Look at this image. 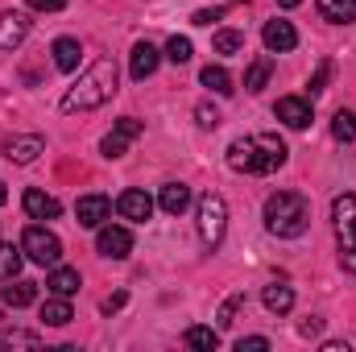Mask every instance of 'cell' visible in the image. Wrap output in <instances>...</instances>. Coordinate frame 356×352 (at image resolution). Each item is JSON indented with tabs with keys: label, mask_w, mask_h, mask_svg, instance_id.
Instances as JSON below:
<instances>
[{
	"label": "cell",
	"mask_w": 356,
	"mask_h": 352,
	"mask_svg": "<svg viewBox=\"0 0 356 352\" xmlns=\"http://www.w3.org/2000/svg\"><path fill=\"white\" fill-rule=\"evenodd\" d=\"M116 211H120L124 220H133V224H145V220L154 216V199H149L141 186H129V191H120V199H116Z\"/></svg>",
	"instance_id": "cell-11"
},
{
	"label": "cell",
	"mask_w": 356,
	"mask_h": 352,
	"mask_svg": "<svg viewBox=\"0 0 356 352\" xmlns=\"http://www.w3.org/2000/svg\"><path fill=\"white\" fill-rule=\"evenodd\" d=\"M327 79H332V63L323 58V63H319V71L311 75V95H319V91L327 88Z\"/></svg>",
	"instance_id": "cell-33"
},
{
	"label": "cell",
	"mask_w": 356,
	"mask_h": 352,
	"mask_svg": "<svg viewBox=\"0 0 356 352\" xmlns=\"http://www.w3.org/2000/svg\"><path fill=\"white\" fill-rule=\"evenodd\" d=\"M75 216H79L83 228H99V224L112 216V199H108V195H83V199L75 203Z\"/></svg>",
	"instance_id": "cell-13"
},
{
	"label": "cell",
	"mask_w": 356,
	"mask_h": 352,
	"mask_svg": "<svg viewBox=\"0 0 356 352\" xmlns=\"http://www.w3.org/2000/svg\"><path fill=\"white\" fill-rule=\"evenodd\" d=\"M4 199H8V191H4V182H0V203H4Z\"/></svg>",
	"instance_id": "cell-40"
},
{
	"label": "cell",
	"mask_w": 356,
	"mask_h": 352,
	"mask_svg": "<svg viewBox=\"0 0 356 352\" xmlns=\"http://www.w3.org/2000/svg\"><path fill=\"white\" fill-rule=\"evenodd\" d=\"M269 75H273V58L261 54V58H253V67H249V75H245V88L249 91H261L269 83Z\"/></svg>",
	"instance_id": "cell-25"
},
{
	"label": "cell",
	"mask_w": 356,
	"mask_h": 352,
	"mask_svg": "<svg viewBox=\"0 0 356 352\" xmlns=\"http://www.w3.org/2000/svg\"><path fill=\"white\" fill-rule=\"evenodd\" d=\"M21 262H25L21 245H0V278H4V282L21 273Z\"/></svg>",
	"instance_id": "cell-26"
},
{
	"label": "cell",
	"mask_w": 356,
	"mask_h": 352,
	"mask_svg": "<svg viewBox=\"0 0 356 352\" xmlns=\"http://www.w3.org/2000/svg\"><path fill=\"white\" fill-rule=\"evenodd\" d=\"M42 319H46L50 328H67V323L75 319V311H71V303H67L63 294H50V298L42 303Z\"/></svg>",
	"instance_id": "cell-21"
},
{
	"label": "cell",
	"mask_w": 356,
	"mask_h": 352,
	"mask_svg": "<svg viewBox=\"0 0 356 352\" xmlns=\"http://www.w3.org/2000/svg\"><path fill=\"white\" fill-rule=\"evenodd\" d=\"M319 17L332 25H348L356 21V0H319Z\"/></svg>",
	"instance_id": "cell-22"
},
{
	"label": "cell",
	"mask_w": 356,
	"mask_h": 352,
	"mask_svg": "<svg viewBox=\"0 0 356 352\" xmlns=\"http://www.w3.org/2000/svg\"><path fill=\"white\" fill-rule=\"evenodd\" d=\"M158 207H162L166 216H182V211L191 207V186H186V182H166L162 195H158Z\"/></svg>",
	"instance_id": "cell-18"
},
{
	"label": "cell",
	"mask_w": 356,
	"mask_h": 352,
	"mask_svg": "<svg viewBox=\"0 0 356 352\" xmlns=\"http://www.w3.org/2000/svg\"><path fill=\"white\" fill-rule=\"evenodd\" d=\"M220 17H224V8H199L191 21H195V25H211V21H220Z\"/></svg>",
	"instance_id": "cell-36"
},
{
	"label": "cell",
	"mask_w": 356,
	"mask_h": 352,
	"mask_svg": "<svg viewBox=\"0 0 356 352\" xmlns=\"http://www.w3.org/2000/svg\"><path fill=\"white\" fill-rule=\"evenodd\" d=\"M50 54H54V67H58V71H75L79 58H83V46H79L75 38H58V42L50 46Z\"/></svg>",
	"instance_id": "cell-20"
},
{
	"label": "cell",
	"mask_w": 356,
	"mask_h": 352,
	"mask_svg": "<svg viewBox=\"0 0 356 352\" xmlns=\"http://www.w3.org/2000/svg\"><path fill=\"white\" fill-rule=\"evenodd\" d=\"M38 154H46V141L38 137V133H25V137H13L8 145H4V158L8 162H17V166H29Z\"/></svg>",
	"instance_id": "cell-14"
},
{
	"label": "cell",
	"mask_w": 356,
	"mask_h": 352,
	"mask_svg": "<svg viewBox=\"0 0 356 352\" xmlns=\"http://www.w3.org/2000/svg\"><path fill=\"white\" fill-rule=\"evenodd\" d=\"M332 137H336V141H356V116L348 108H340V112L332 116Z\"/></svg>",
	"instance_id": "cell-27"
},
{
	"label": "cell",
	"mask_w": 356,
	"mask_h": 352,
	"mask_svg": "<svg viewBox=\"0 0 356 352\" xmlns=\"http://www.w3.org/2000/svg\"><path fill=\"white\" fill-rule=\"evenodd\" d=\"M224 232H228V203H224V195L207 191V195L199 199V241H203L207 249H220Z\"/></svg>",
	"instance_id": "cell-5"
},
{
	"label": "cell",
	"mask_w": 356,
	"mask_h": 352,
	"mask_svg": "<svg viewBox=\"0 0 356 352\" xmlns=\"http://www.w3.org/2000/svg\"><path fill=\"white\" fill-rule=\"evenodd\" d=\"M21 253L29 257V262H38V265H54L63 262V241L50 232V228H42V224H29L25 232H21Z\"/></svg>",
	"instance_id": "cell-6"
},
{
	"label": "cell",
	"mask_w": 356,
	"mask_h": 352,
	"mask_svg": "<svg viewBox=\"0 0 356 352\" xmlns=\"http://www.w3.org/2000/svg\"><path fill=\"white\" fill-rule=\"evenodd\" d=\"M137 137H141V120H137V116H120L116 129L99 141V154H104V158H124V150H129Z\"/></svg>",
	"instance_id": "cell-8"
},
{
	"label": "cell",
	"mask_w": 356,
	"mask_h": 352,
	"mask_svg": "<svg viewBox=\"0 0 356 352\" xmlns=\"http://www.w3.org/2000/svg\"><path fill=\"white\" fill-rule=\"evenodd\" d=\"M261 42H266L269 54H290V50L298 46V29H294L290 21H266Z\"/></svg>",
	"instance_id": "cell-12"
},
{
	"label": "cell",
	"mask_w": 356,
	"mask_h": 352,
	"mask_svg": "<svg viewBox=\"0 0 356 352\" xmlns=\"http://www.w3.org/2000/svg\"><path fill=\"white\" fill-rule=\"evenodd\" d=\"M273 116H277L286 129H307V125H311V99H302V95H282V99L273 104Z\"/></svg>",
	"instance_id": "cell-10"
},
{
	"label": "cell",
	"mask_w": 356,
	"mask_h": 352,
	"mask_svg": "<svg viewBox=\"0 0 356 352\" xmlns=\"http://www.w3.org/2000/svg\"><path fill=\"white\" fill-rule=\"evenodd\" d=\"M199 83L207 91H216V95H232V75L224 71V67H203V75H199Z\"/></svg>",
	"instance_id": "cell-24"
},
{
	"label": "cell",
	"mask_w": 356,
	"mask_h": 352,
	"mask_svg": "<svg viewBox=\"0 0 356 352\" xmlns=\"http://www.w3.org/2000/svg\"><path fill=\"white\" fill-rule=\"evenodd\" d=\"M307 224H311V207L298 191H273L266 199V228L273 237L294 241V237L307 232Z\"/></svg>",
	"instance_id": "cell-3"
},
{
	"label": "cell",
	"mask_w": 356,
	"mask_h": 352,
	"mask_svg": "<svg viewBox=\"0 0 356 352\" xmlns=\"http://www.w3.org/2000/svg\"><path fill=\"white\" fill-rule=\"evenodd\" d=\"M99 307H104V311H108V315H112V311H120V307H124V294H112V298H104V303H99Z\"/></svg>",
	"instance_id": "cell-38"
},
{
	"label": "cell",
	"mask_w": 356,
	"mask_h": 352,
	"mask_svg": "<svg viewBox=\"0 0 356 352\" xmlns=\"http://www.w3.org/2000/svg\"><path fill=\"white\" fill-rule=\"evenodd\" d=\"M199 125H203V129H216V125H220V112L207 108V104H199Z\"/></svg>",
	"instance_id": "cell-37"
},
{
	"label": "cell",
	"mask_w": 356,
	"mask_h": 352,
	"mask_svg": "<svg viewBox=\"0 0 356 352\" xmlns=\"http://www.w3.org/2000/svg\"><path fill=\"white\" fill-rule=\"evenodd\" d=\"M332 224H336V241H340V265L356 273V195L344 191L332 199Z\"/></svg>",
	"instance_id": "cell-4"
},
{
	"label": "cell",
	"mask_w": 356,
	"mask_h": 352,
	"mask_svg": "<svg viewBox=\"0 0 356 352\" xmlns=\"http://www.w3.org/2000/svg\"><path fill=\"white\" fill-rule=\"evenodd\" d=\"M266 307L273 311V315H290V307H294V290L290 286H282V282H273V286H266Z\"/></svg>",
	"instance_id": "cell-23"
},
{
	"label": "cell",
	"mask_w": 356,
	"mask_h": 352,
	"mask_svg": "<svg viewBox=\"0 0 356 352\" xmlns=\"http://www.w3.org/2000/svg\"><path fill=\"white\" fill-rule=\"evenodd\" d=\"M4 307H29L38 298V282H25V278H8V286L0 290Z\"/></svg>",
	"instance_id": "cell-19"
},
{
	"label": "cell",
	"mask_w": 356,
	"mask_h": 352,
	"mask_svg": "<svg viewBox=\"0 0 356 352\" xmlns=\"http://www.w3.org/2000/svg\"><path fill=\"white\" fill-rule=\"evenodd\" d=\"M95 249H99L104 257H112V262H124V257L133 253V232L120 228V224H99V228H95Z\"/></svg>",
	"instance_id": "cell-7"
},
{
	"label": "cell",
	"mask_w": 356,
	"mask_h": 352,
	"mask_svg": "<svg viewBox=\"0 0 356 352\" xmlns=\"http://www.w3.org/2000/svg\"><path fill=\"white\" fill-rule=\"evenodd\" d=\"M211 46H216V54H236V50H245V33H236V29H220V33L211 38Z\"/></svg>",
	"instance_id": "cell-28"
},
{
	"label": "cell",
	"mask_w": 356,
	"mask_h": 352,
	"mask_svg": "<svg viewBox=\"0 0 356 352\" xmlns=\"http://www.w3.org/2000/svg\"><path fill=\"white\" fill-rule=\"evenodd\" d=\"M116 83H120V71H116V63L112 58H95L88 71L79 75V83L75 88H67L63 95V112H95V108H104L112 95H116Z\"/></svg>",
	"instance_id": "cell-1"
},
{
	"label": "cell",
	"mask_w": 356,
	"mask_h": 352,
	"mask_svg": "<svg viewBox=\"0 0 356 352\" xmlns=\"http://www.w3.org/2000/svg\"><path fill=\"white\" fill-rule=\"evenodd\" d=\"M277 4H282V8H298L302 0H277Z\"/></svg>",
	"instance_id": "cell-39"
},
{
	"label": "cell",
	"mask_w": 356,
	"mask_h": 352,
	"mask_svg": "<svg viewBox=\"0 0 356 352\" xmlns=\"http://www.w3.org/2000/svg\"><path fill=\"white\" fill-rule=\"evenodd\" d=\"M158 63H162V50H158L154 42H137L133 54H129V75H133V83H145V79L158 71Z\"/></svg>",
	"instance_id": "cell-9"
},
{
	"label": "cell",
	"mask_w": 356,
	"mask_h": 352,
	"mask_svg": "<svg viewBox=\"0 0 356 352\" xmlns=\"http://www.w3.org/2000/svg\"><path fill=\"white\" fill-rule=\"evenodd\" d=\"M58 211H63V203H58L54 195H46V191H25V216H29V220H58Z\"/></svg>",
	"instance_id": "cell-16"
},
{
	"label": "cell",
	"mask_w": 356,
	"mask_h": 352,
	"mask_svg": "<svg viewBox=\"0 0 356 352\" xmlns=\"http://www.w3.org/2000/svg\"><path fill=\"white\" fill-rule=\"evenodd\" d=\"M79 286H83V278H79V269H71V265H54L50 278H46V290H50V294H63V298H71Z\"/></svg>",
	"instance_id": "cell-17"
},
{
	"label": "cell",
	"mask_w": 356,
	"mask_h": 352,
	"mask_svg": "<svg viewBox=\"0 0 356 352\" xmlns=\"http://www.w3.org/2000/svg\"><path fill=\"white\" fill-rule=\"evenodd\" d=\"M245 303V294H232L224 307H220V328H232V319H236V307Z\"/></svg>",
	"instance_id": "cell-32"
},
{
	"label": "cell",
	"mask_w": 356,
	"mask_h": 352,
	"mask_svg": "<svg viewBox=\"0 0 356 352\" xmlns=\"http://www.w3.org/2000/svg\"><path fill=\"white\" fill-rule=\"evenodd\" d=\"M29 8H33V13H63L67 0H29Z\"/></svg>",
	"instance_id": "cell-35"
},
{
	"label": "cell",
	"mask_w": 356,
	"mask_h": 352,
	"mask_svg": "<svg viewBox=\"0 0 356 352\" xmlns=\"http://www.w3.org/2000/svg\"><path fill=\"white\" fill-rule=\"evenodd\" d=\"M186 344L199 349V352H211L220 344V332H216V328H191V332H186Z\"/></svg>",
	"instance_id": "cell-30"
},
{
	"label": "cell",
	"mask_w": 356,
	"mask_h": 352,
	"mask_svg": "<svg viewBox=\"0 0 356 352\" xmlns=\"http://www.w3.org/2000/svg\"><path fill=\"white\" fill-rule=\"evenodd\" d=\"M29 17L25 13H4L0 17V50H17L25 38H29Z\"/></svg>",
	"instance_id": "cell-15"
},
{
	"label": "cell",
	"mask_w": 356,
	"mask_h": 352,
	"mask_svg": "<svg viewBox=\"0 0 356 352\" xmlns=\"http://www.w3.org/2000/svg\"><path fill=\"white\" fill-rule=\"evenodd\" d=\"M42 344V336L38 332H0V349H38Z\"/></svg>",
	"instance_id": "cell-29"
},
{
	"label": "cell",
	"mask_w": 356,
	"mask_h": 352,
	"mask_svg": "<svg viewBox=\"0 0 356 352\" xmlns=\"http://www.w3.org/2000/svg\"><path fill=\"white\" fill-rule=\"evenodd\" d=\"M269 340L266 336H245V340H236V352H266Z\"/></svg>",
	"instance_id": "cell-34"
},
{
	"label": "cell",
	"mask_w": 356,
	"mask_h": 352,
	"mask_svg": "<svg viewBox=\"0 0 356 352\" xmlns=\"http://www.w3.org/2000/svg\"><path fill=\"white\" fill-rule=\"evenodd\" d=\"M166 58H170V63H175V67H182V63H191V38H170V42H166Z\"/></svg>",
	"instance_id": "cell-31"
},
{
	"label": "cell",
	"mask_w": 356,
	"mask_h": 352,
	"mask_svg": "<svg viewBox=\"0 0 356 352\" xmlns=\"http://www.w3.org/2000/svg\"><path fill=\"white\" fill-rule=\"evenodd\" d=\"M290 150L277 133H257V137H241L228 145V166L241 175H273L277 166H286Z\"/></svg>",
	"instance_id": "cell-2"
}]
</instances>
